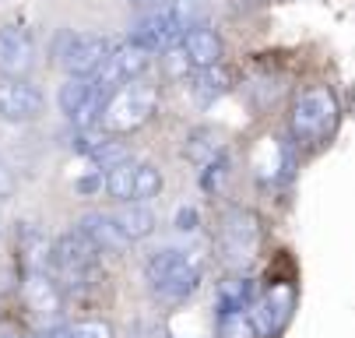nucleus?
<instances>
[{
    "label": "nucleus",
    "mask_w": 355,
    "mask_h": 338,
    "mask_svg": "<svg viewBox=\"0 0 355 338\" xmlns=\"http://www.w3.org/2000/svg\"><path fill=\"white\" fill-rule=\"evenodd\" d=\"M341 120V106L331 85H310L295 95L292 113H288V130L295 144H324Z\"/></svg>",
    "instance_id": "f257e3e1"
},
{
    "label": "nucleus",
    "mask_w": 355,
    "mask_h": 338,
    "mask_svg": "<svg viewBox=\"0 0 355 338\" xmlns=\"http://www.w3.org/2000/svg\"><path fill=\"white\" fill-rule=\"evenodd\" d=\"M98 257L103 254H98L78 229L60 233L53 239V247H49V268H53L57 282L74 285V289L88 285L98 275Z\"/></svg>",
    "instance_id": "f03ea898"
},
{
    "label": "nucleus",
    "mask_w": 355,
    "mask_h": 338,
    "mask_svg": "<svg viewBox=\"0 0 355 338\" xmlns=\"http://www.w3.org/2000/svg\"><path fill=\"white\" fill-rule=\"evenodd\" d=\"M159 110V88L155 85H144V81H127L113 92V99L103 110V124L116 134L137 130L144 127Z\"/></svg>",
    "instance_id": "7ed1b4c3"
},
{
    "label": "nucleus",
    "mask_w": 355,
    "mask_h": 338,
    "mask_svg": "<svg viewBox=\"0 0 355 338\" xmlns=\"http://www.w3.org/2000/svg\"><path fill=\"white\" fill-rule=\"evenodd\" d=\"M257 244H261V226H257V215L250 208L236 205L222 215L218 222V247H222V257L236 268H243L246 261H253L257 254Z\"/></svg>",
    "instance_id": "20e7f679"
},
{
    "label": "nucleus",
    "mask_w": 355,
    "mask_h": 338,
    "mask_svg": "<svg viewBox=\"0 0 355 338\" xmlns=\"http://www.w3.org/2000/svg\"><path fill=\"white\" fill-rule=\"evenodd\" d=\"M113 53V39L98 32H74L60 50V67L67 78H95Z\"/></svg>",
    "instance_id": "39448f33"
},
{
    "label": "nucleus",
    "mask_w": 355,
    "mask_h": 338,
    "mask_svg": "<svg viewBox=\"0 0 355 338\" xmlns=\"http://www.w3.org/2000/svg\"><path fill=\"white\" fill-rule=\"evenodd\" d=\"M46 113V95L25 78L0 81V117L8 124H32Z\"/></svg>",
    "instance_id": "423d86ee"
},
{
    "label": "nucleus",
    "mask_w": 355,
    "mask_h": 338,
    "mask_svg": "<svg viewBox=\"0 0 355 338\" xmlns=\"http://www.w3.org/2000/svg\"><path fill=\"white\" fill-rule=\"evenodd\" d=\"M35 67V42L18 25H0V74L25 78Z\"/></svg>",
    "instance_id": "0eeeda50"
},
{
    "label": "nucleus",
    "mask_w": 355,
    "mask_h": 338,
    "mask_svg": "<svg viewBox=\"0 0 355 338\" xmlns=\"http://www.w3.org/2000/svg\"><path fill=\"white\" fill-rule=\"evenodd\" d=\"M127 42L141 46L144 53L155 57V53H166V50H173V46L180 42V28L173 25L169 11H151V15H141V22L130 28Z\"/></svg>",
    "instance_id": "6e6552de"
},
{
    "label": "nucleus",
    "mask_w": 355,
    "mask_h": 338,
    "mask_svg": "<svg viewBox=\"0 0 355 338\" xmlns=\"http://www.w3.org/2000/svg\"><path fill=\"white\" fill-rule=\"evenodd\" d=\"M180 46H183V60L187 67L193 71H208V67H218L222 64V53H225V46H222V35L208 25H200V28H190L180 35Z\"/></svg>",
    "instance_id": "1a4fd4ad"
},
{
    "label": "nucleus",
    "mask_w": 355,
    "mask_h": 338,
    "mask_svg": "<svg viewBox=\"0 0 355 338\" xmlns=\"http://www.w3.org/2000/svg\"><path fill=\"white\" fill-rule=\"evenodd\" d=\"M197 285H200V261L187 254L173 271H166L155 285H151V293H155V300H162V303H183L197 293Z\"/></svg>",
    "instance_id": "9d476101"
},
{
    "label": "nucleus",
    "mask_w": 355,
    "mask_h": 338,
    "mask_svg": "<svg viewBox=\"0 0 355 338\" xmlns=\"http://www.w3.org/2000/svg\"><path fill=\"white\" fill-rule=\"evenodd\" d=\"M88 244L98 251V254H123L130 244L120 236V229H116V222H113V215H106V212H85L81 219H78V226H74Z\"/></svg>",
    "instance_id": "9b49d317"
},
{
    "label": "nucleus",
    "mask_w": 355,
    "mask_h": 338,
    "mask_svg": "<svg viewBox=\"0 0 355 338\" xmlns=\"http://www.w3.org/2000/svg\"><path fill=\"white\" fill-rule=\"evenodd\" d=\"M232 88V74L218 64V67H208V71H197L193 74V85H190V95L200 110H211L215 103H222Z\"/></svg>",
    "instance_id": "f8f14e48"
},
{
    "label": "nucleus",
    "mask_w": 355,
    "mask_h": 338,
    "mask_svg": "<svg viewBox=\"0 0 355 338\" xmlns=\"http://www.w3.org/2000/svg\"><path fill=\"white\" fill-rule=\"evenodd\" d=\"M113 222H116V229H120V236L127 239V244H141V239H148L151 233H155V226H159L155 212H151L148 205H137V201H127L113 215Z\"/></svg>",
    "instance_id": "ddd939ff"
},
{
    "label": "nucleus",
    "mask_w": 355,
    "mask_h": 338,
    "mask_svg": "<svg viewBox=\"0 0 355 338\" xmlns=\"http://www.w3.org/2000/svg\"><path fill=\"white\" fill-rule=\"evenodd\" d=\"M288 314H292V289H271V296L261 303L257 317H250V321H253V328H257V335L271 338L285 328Z\"/></svg>",
    "instance_id": "4468645a"
},
{
    "label": "nucleus",
    "mask_w": 355,
    "mask_h": 338,
    "mask_svg": "<svg viewBox=\"0 0 355 338\" xmlns=\"http://www.w3.org/2000/svg\"><path fill=\"white\" fill-rule=\"evenodd\" d=\"M218 152H222V141H218V134L211 127H197L183 141V159L193 162V166H208Z\"/></svg>",
    "instance_id": "2eb2a0df"
},
{
    "label": "nucleus",
    "mask_w": 355,
    "mask_h": 338,
    "mask_svg": "<svg viewBox=\"0 0 355 338\" xmlns=\"http://www.w3.org/2000/svg\"><path fill=\"white\" fill-rule=\"evenodd\" d=\"M218 303H222L218 314H246L257 303V285H253V278H232L218 289Z\"/></svg>",
    "instance_id": "dca6fc26"
},
{
    "label": "nucleus",
    "mask_w": 355,
    "mask_h": 338,
    "mask_svg": "<svg viewBox=\"0 0 355 338\" xmlns=\"http://www.w3.org/2000/svg\"><path fill=\"white\" fill-rule=\"evenodd\" d=\"M211 8H215V0H173L169 18H173V25H176L180 35H183V32H190V28L208 25Z\"/></svg>",
    "instance_id": "f3484780"
},
{
    "label": "nucleus",
    "mask_w": 355,
    "mask_h": 338,
    "mask_svg": "<svg viewBox=\"0 0 355 338\" xmlns=\"http://www.w3.org/2000/svg\"><path fill=\"white\" fill-rule=\"evenodd\" d=\"M162 194V169L151 162H137L134 166V187H130V201L148 205L151 198Z\"/></svg>",
    "instance_id": "a211bd4d"
},
{
    "label": "nucleus",
    "mask_w": 355,
    "mask_h": 338,
    "mask_svg": "<svg viewBox=\"0 0 355 338\" xmlns=\"http://www.w3.org/2000/svg\"><path fill=\"white\" fill-rule=\"evenodd\" d=\"M88 159L98 166V173H103V169H113V166L127 162L130 149H127V141H120V137H103V141H95L88 149Z\"/></svg>",
    "instance_id": "6ab92c4d"
},
{
    "label": "nucleus",
    "mask_w": 355,
    "mask_h": 338,
    "mask_svg": "<svg viewBox=\"0 0 355 338\" xmlns=\"http://www.w3.org/2000/svg\"><path fill=\"white\" fill-rule=\"evenodd\" d=\"M88 92H92V78H67L64 85H60V92H57V103H60V110L74 120L81 110H85V103H88Z\"/></svg>",
    "instance_id": "aec40b11"
},
{
    "label": "nucleus",
    "mask_w": 355,
    "mask_h": 338,
    "mask_svg": "<svg viewBox=\"0 0 355 338\" xmlns=\"http://www.w3.org/2000/svg\"><path fill=\"white\" fill-rule=\"evenodd\" d=\"M134 159H127V162H120V166H113V169H106V180H103V187H106V194L113 198V201H120V205H127L130 201V187H134Z\"/></svg>",
    "instance_id": "412c9836"
},
{
    "label": "nucleus",
    "mask_w": 355,
    "mask_h": 338,
    "mask_svg": "<svg viewBox=\"0 0 355 338\" xmlns=\"http://www.w3.org/2000/svg\"><path fill=\"white\" fill-rule=\"evenodd\" d=\"M28 300H32V307L35 310H57L60 307V293H57V282L53 278H42V275H35L32 282H28Z\"/></svg>",
    "instance_id": "4be33fe9"
},
{
    "label": "nucleus",
    "mask_w": 355,
    "mask_h": 338,
    "mask_svg": "<svg viewBox=\"0 0 355 338\" xmlns=\"http://www.w3.org/2000/svg\"><path fill=\"white\" fill-rule=\"evenodd\" d=\"M218 338H261L250 314H218Z\"/></svg>",
    "instance_id": "5701e85b"
},
{
    "label": "nucleus",
    "mask_w": 355,
    "mask_h": 338,
    "mask_svg": "<svg viewBox=\"0 0 355 338\" xmlns=\"http://www.w3.org/2000/svg\"><path fill=\"white\" fill-rule=\"evenodd\" d=\"M200 169H205V173H200V187H205L208 194H218L222 183H225V176H229V155L218 152L208 166H200Z\"/></svg>",
    "instance_id": "b1692460"
},
{
    "label": "nucleus",
    "mask_w": 355,
    "mask_h": 338,
    "mask_svg": "<svg viewBox=\"0 0 355 338\" xmlns=\"http://www.w3.org/2000/svg\"><path fill=\"white\" fill-rule=\"evenodd\" d=\"M64 338H116V328H113L110 321L92 317V321H78V324H71V328L64 331Z\"/></svg>",
    "instance_id": "393cba45"
},
{
    "label": "nucleus",
    "mask_w": 355,
    "mask_h": 338,
    "mask_svg": "<svg viewBox=\"0 0 355 338\" xmlns=\"http://www.w3.org/2000/svg\"><path fill=\"white\" fill-rule=\"evenodd\" d=\"M197 222L200 219H197V208L193 205H180L176 208V222H173L176 233H197Z\"/></svg>",
    "instance_id": "a878e982"
},
{
    "label": "nucleus",
    "mask_w": 355,
    "mask_h": 338,
    "mask_svg": "<svg viewBox=\"0 0 355 338\" xmlns=\"http://www.w3.org/2000/svg\"><path fill=\"white\" fill-rule=\"evenodd\" d=\"M166 0H127V8L141 11V15H151V11H162Z\"/></svg>",
    "instance_id": "bb28decb"
},
{
    "label": "nucleus",
    "mask_w": 355,
    "mask_h": 338,
    "mask_svg": "<svg viewBox=\"0 0 355 338\" xmlns=\"http://www.w3.org/2000/svg\"><path fill=\"white\" fill-rule=\"evenodd\" d=\"M98 183H103V176H98V180H81V183H78V190H81V194H92V190H95Z\"/></svg>",
    "instance_id": "cd10ccee"
}]
</instances>
